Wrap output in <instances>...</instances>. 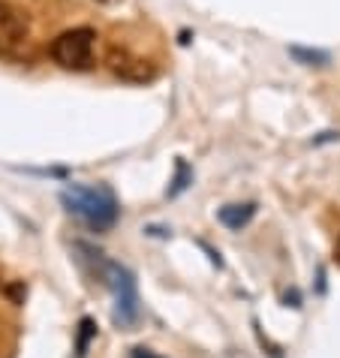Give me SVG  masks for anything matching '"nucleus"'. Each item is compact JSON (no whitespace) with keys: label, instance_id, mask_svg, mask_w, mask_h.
Instances as JSON below:
<instances>
[{"label":"nucleus","instance_id":"f257e3e1","mask_svg":"<svg viewBox=\"0 0 340 358\" xmlns=\"http://www.w3.org/2000/svg\"><path fill=\"white\" fill-rule=\"evenodd\" d=\"M61 205L91 232H108L121 217V205L108 184H69L61 193Z\"/></svg>","mask_w":340,"mask_h":358},{"label":"nucleus","instance_id":"f03ea898","mask_svg":"<svg viewBox=\"0 0 340 358\" xmlns=\"http://www.w3.org/2000/svg\"><path fill=\"white\" fill-rule=\"evenodd\" d=\"M82 253H87L91 259H97L99 265V277H103V283L108 286V292L115 295V310H112V320L118 328H136L139 320H142V307H139V289H136V277L129 268H124L121 262H112L106 259L103 250H97V247L78 241L76 244Z\"/></svg>","mask_w":340,"mask_h":358},{"label":"nucleus","instance_id":"7ed1b4c3","mask_svg":"<svg viewBox=\"0 0 340 358\" xmlns=\"http://www.w3.org/2000/svg\"><path fill=\"white\" fill-rule=\"evenodd\" d=\"M94 43H97V34L91 27H73V31H64L57 36L48 52H52V61L64 69H91Z\"/></svg>","mask_w":340,"mask_h":358},{"label":"nucleus","instance_id":"20e7f679","mask_svg":"<svg viewBox=\"0 0 340 358\" xmlns=\"http://www.w3.org/2000/svg\"><path fill=\"white\" fill-rule=\"evenodd\" d=\"M31 45V31L27 18L13 9L9 3H0V55L6 57H24Z\"/></svg>","mask_w":340,"mask_h":358},{"label":"nucleus","instance_id":"39448f33","mask_svg":"<svg viewBox=\"0 0 340 358\" xmlns=\"http://www.w3.org/2000/svg\"><path fill=\"white\" fill-rule=\"evenodd\" d=\"M256 202H235V205H223L217 211V220L223 223L226 229H232V232H241V229L256 217Z\"/></svg>","mask_w":340,"mask_h":358},{"label":"nucleus","instance_id":"423d86ee","mask_svg":"<svg viewBox=\"0 0 340 358\" xmlns=\"http://www.w3.org/2000/svg\"><path fill=\"white\" fill-rule=\"evenodd\" d=\"M94 337H97V322L91 320V316H82V320H78V328H76V358L87 355Z\"/></svg>","mask_w":340,"mask_h":358},{"label":"nucleus","instance_id":"0eeeda50","mask_svg":"<svg viewBox=\"0 0 340 358\" xmlns=\"http://www.w3.org/2000/svg\"><path fill=\"white\" fill-rule=\"evenodd\" d=\"M190 184H193V169L187 166V160H181V157H178V163H175V178H172V187L166 190V196H169V199L181 196Z\"/></svg>","mask_w":340,"mask_h":358},{"label":"nucleus","instance_id":"6e6552de","mask_svg":"<svg viewBox=\"0 0 340 358\" xmlns=\"http://www.w3.org/2000/svg\"><path fill=\"white\" fill-rule=\"evenodd\" d=\"M289 55L295 57V61H302V64H307V66H325L328 64V52H310V48H302V45H292L289 48Z\"/></svg>","mask_w":340,"mask_h":358},{"label":"nucleus","instance_id":"1a4fd4ad","mask_svg":"<svg viewBox=\"0 0 340 358\" xmlns=\"http://www.w3.org/2000/svg\"><path fill=\"white\" fill-rule=\"evenodd\" d=\"M253 328H256V337H259V343H262L265 350H268V355H271V358H283V350H280L277 343H271V341H268V337H262V331H259V322H253Z\"/></svg>","mask_w":340,"mask_h":358},{"label":"nucleus","instance_id":"9d476101","mask_svg":"<svg viewBox=\"0 0 340 358\" xmlns=\"http://www.w3.org/2000/svg\"><path fill=\"white\" fill-rule=\"evenodd\" d=\"M283 304L292 307V310H298V307H302V292H298V289H289V292L283 295Z\"/></svg>","mask_w":340,"mask_h":358},{"label":"nucleus","instance_id":"9b49d317","mask_svg":"<svg viewBox=\"0 0 340 358\" xmlns=\"http://www.w3.org/2000/svg\"><path fill=\"white\" fill-rule=\"evenodd\" d=\"M129 358H163V355H157L154 350H148V346H133V350H129Z\"/></svg>","mask_w":340,"mask_h":358},{"label":"nucleus","instance_id":"f8f14e48","mask_svg":"<svg viewBox=\"0 0 340 358\" xmlns=\"http://www.w3.org/2000/svg\"><path fill=\"white\" fill-rule=\"evenodd\" d=\"M199 247H202V250H205L208 256H211V262H214L217 268H223V259H220V253H217V250H211V247H208L205 241H199Z\"/></svg>","mask_w":340,"mask_h":358},{"label":"nucleus","instance_id":"ddd939ff","mask_svg":"<svg viewBox=\"0 0 340 358\" xmlns=\"http://www.w3.org/2000/svg\"><path fill=\"white\" fill-rule=\"evenodd\" d=\"M334 259H337V265H340V235H337V244H334Z\"/></svg>","mask_w":340,"mask_h":358}]
</instances>
